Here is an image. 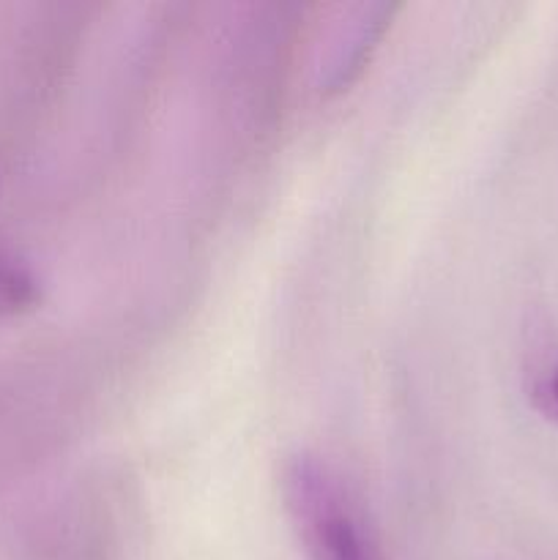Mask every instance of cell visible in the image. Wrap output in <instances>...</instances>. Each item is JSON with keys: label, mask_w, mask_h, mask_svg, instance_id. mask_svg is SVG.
Masks as SVG:
<instances>
[{"label": "cell", "mask_w": 558, "mask_h": 560, "mask_svg": "<svg viewBox=\"0 0 558 560\" xmlns=\"http://www.w3.org/2000/svg\"><path fill=\"white\" fill-rule=\"evenodd\" d=\"M282 495L310 560H383L359 512L317 459L299 454L284 465Z\"/></svg>", "instance_id": "cell-1"}, {"label": "cell", "mask_w": 558, "mask_h": 560, "mask_svg": "<svg viewBox=\"0 0 558 560\" xmlns=\"http://www.w3.org/2000/svg\"><path fill=\"white\" fill-rule=\"evenodd\" d=\"M36 301V284L25 271L0 266V315H14Z\"/></svg>", "instance_id": "cell-2"}, {"label": "cell", "mask_w": 558, "mask_h": 560, "mask_svg": "<svg viewBox=\"0 0 558 560\" xmlns=\"http://www.w3.org/2000/svg\"><path fill=\"white\" fill-rule=\"evenodd\" d=\"M536 405L547 419L558 421V366L536 388Z\"/></svg>", "instance_id": "cell-3"}]
</instances>
